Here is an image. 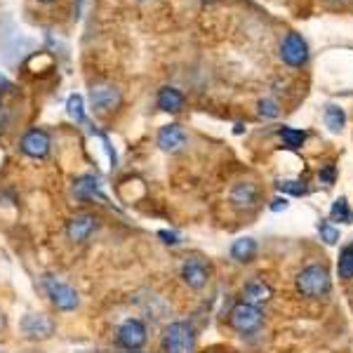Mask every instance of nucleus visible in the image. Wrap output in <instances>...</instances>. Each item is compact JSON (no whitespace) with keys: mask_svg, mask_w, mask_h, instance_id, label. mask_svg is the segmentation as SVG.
<instances>
[{"mask_svg":"<svg viewBox=\"0 0 353 353\" xmlns=\"http://www.w3.org/2000/svg\"><path fill=\"white\" fill-rule=\"evenodd\" d=\"M297 290L304 297H311V299L325 297L330 290H332V278H330L327 266L311 264V266H306V269H301L297 273Z\"/></svg>","mask_w":353,"mask_h":353,"instance_id":"nucleus-1","label":"nucleus"},{"mask_svg":"<svg viewBox=\"0 0 353 353\" xmlns=\"http://www.w3.org/2000/svg\"><path fill=\"white\" fill-rule=\"evenodd\" d=\"M43 288L57 311H76L78 304H81L76 288L68 285L66 281H61L59 276H52V273L43 276Z\"/></svg>","mask_w":353,"mask_h":353,"instance_id":"nucleus-2","label":"nucleus"},{"mask_svg":"<svg viewBox=\"0 0 353 353\" xmlns=\"http://www.w3.org/2000/svg\"><path fill=\"white\" fill-rule=\"evenodd\" d=\"M163 346L165 353H193V346H196L193 327L184 321H176L172 325H168L163 334Z\"/></svg>","mask_w":353,"mask_h":353,"instance_id":"nucleus-3","label":"nucleus"},{"mask_svg":"<svg viewBox=\"0 0 353 353\" xmlns=\"http://www.w3.org/2000/svg\"><path fill=\"white\" fill-rule=\"evenodd\" d=\"M264 325V313L259 306H250V304H236L231 311V327L241 334H252Z\"/></svg>","mask_w":353,"mask_h":353,"instance_id":"nucleus-4","label":"nucleus"},{"mask_svg":"<svg viewBox=\"0 0 353 353\" xmlns=\"http://www.w3.org/2000/svg\"><path fill=\"white\" fill-rule=\"evenodd\" d=\"M90 104L97 113H113L123 104V92L111 83H97L90 90Z\"/></svg>","mask_w":353,"mask_h":353,"instance_id":"nucleus-5","label":"nucleus"},{"mask_svg":"<svg viewBox=\"0 0 353 353\" xmlns=\"http://www.w3.org/2000/svg\"><path fill=\"white\" fill-rule=\"evenodd\" d=\"M281 59L285 61L288 66L292 68H301L309 61V45H306L304 36L297 31H290L281 43Z\"/></svg>","mask_w":353,"mask_h":353,"instance_id":"nucleus-6","label":"nucleus"},{"mask_svg":"<svg viewBox=\"0 0 353 353\" xmlns=\"http://www.w3.org/2000/svg\"><path fill=\"white\" fill-rule=\"evenodd\" d=\"M97 231H99V217L94 212H78L66 224V236L71 243H88Z\"/></svg>","mask_w":353,"mask_h":353,"instance_id":"nucleus-7","label":"nucleus"},{"mask_svg":"<svg viewBox=\"0 0 353 353\" xmlns=\"http://www.w3.org/2000/svg\"><path fill=\"white\" fill-rule=\"evenodd\" d=\"M179 276H181V281H184V285H189L191 290H203L210 281V264L203 257L193 254V257L184 259Z\"/></svg>","mask_w":353,"mask_h":353,"instance_id":"nucleus-8","label":"nucleus"},{"mask_svg":"<svg viewBox=\"0 0 353 353\" xmlns=\"http://www.w3.org/2000/svg\"><path fill=\"white\" fill-rule=\"evenodd\" d=\"M50 146H52V141H50V134L45 132L41 128H31L26 130L24 137L19 139V151L24 153V156L33 158V161H41L50 153Z\"/></svg>","mask_w":353,"mask_h":353,"instance_id":"nucleus-9","label":"nucleus"},{"mask_svg":"<svg viewBox=\"0 0 353 353\" xmlns=\"http://www.w3.org/2000/svg\"><path fill=\"white\" fill-rule=\"evenodd\" d=\"M149 339V332H146V325L139 321V318H128L121 327H118V344L128 351H137L146 344Z\"/></svg>","mask_w":353,"mask_h":353,"instance_id":"nucleus-10","label":"nucleus"},{"mask_svg":"<svg viewBox=\"0 0 353 353\" xmlns=\"http://www.w3.org/2000/svg\"><path fill=\"white\" fill-rule=\"evenodd\" d=\"M21 332L28 339H50L54 332V323L45 313H26L21 318Z\"/></svg>","mask_w":353,"mask_h":353,"instance_id":"nucleus-11","label":"nucleus"},{"mask_svg":"<svg viewBox=\"0 0 353 353\" xmlns=\"http://www.w3.org/2000/svg\"><path fill=\"white\" fill-rule=\"evenodd\" d=\"M259 186L254 181H238L231 189V203L238 210H252L259 203Z\"/></svg>","mask_w":353,"mask_h":353,"instance_id":"nucleus-12","label":"nucleus"},{"mask_svg":"<svg viewBox=\"0 0 353 353\" xmlns=\"http://www.w3.org/2000/svg\"><path fill=\"white\" fill-rule=\"evenodd\" d=\"M73 196H76L81 203H92V201L106 203V196L101 193L99 181H97L92 174H83L73 181Z\"/></svg>","mask_w":353,"mask_h":353,"instance_id":"nucleus-13","label":"nucleus"},{"mask_svg":"<svg viewBox=\"0 0 353 353\" xmlns=\"http://www.w3.org/2000/svg\"><path fill=\"white\" fill-rule=\"evenodd\" d=\"M243 304H250V306H264L269 304L271 297H273V290L269 283H264L261 278H252L250 283H245L243 292Z\"/></svg>","mask_w":353,"mask_h":353,"instance_id":"nucleus-14","label":"nucleus"},{"mask_svg":"<svg viewBox=\"0 0 353 353\" xmlns=\"http://www.w3.org/2000/svg\"><path fill=\"white\" fill-rule=\"evenodd\" d=\"M184 144H186V132L181 130V125L176 123L163 125L161 132H158V146L165 153H176Z\"/></svg>","mask_w":353,"mask_h":353,"instance_id":"nucleus-15","label":"nucleus"},{"mask_svg":"<svg viewBox=\"0 0 353 353\" xmlns=\"http://www.w3.org/2000/svg\"><path fill=\"white\" fill-rule=\"evenodd\" d=\"M158 109L165 113H179L186 104V97L179 92L176 88H161L158 90Z\"/></svg>","mask_w":353,"mask_h":353,"instance_id":"nucleus-16","label":"nucleus"},{"mask_svg":"<svg viewBox=\"0 0 353 353\" xmlns=\"http://www.w3.org/2000/svg\"><path fill=\"white\" fill-rule=\"evenodd\" d=\"M231 257L236 259L238 264H250V261L257 257V241H254V238H238V241L231 245Z\"/></svg>","mask_w":353,"mask_h":353,"instance_id":"nucleus-17","label":"nucleus"},{"mask_svg":"<svg viewBox=\"0 0 353 353\" xmlns=\"http://www.w3.org/2000/svg\"><path fill=\"white\" fill-rule=\"evenodd\" d=\"M325 125L332 132H339V130H344V125H346V113L341 106L337 104H327L325 106Z\"/></svg>","mask_w":353,"mask_h":353,"instance_id":"nucleus-18","label":"nucleus"},{"mask_svg":"<svg viewBox=\"0 0 353 353\" xmlns=\"http://www.w3.org/2000/svg\"><path fill=\"white\" fill-rule=\"evenodd\" d=\"M330 214H332L334 221H341V224H351V221H353V212L349 210V201H346L344 196L334 201L332 210H330Z\"/></svg>","mask_w":353,"mask_h":353,"instance_id":"nucleus-19","label":"nucleus"},{"mask_svg":"<svg viewBox=\"0 0 353 353\" xmlns=\"http://www.w3.org/2000/svg\"><path fill=\"white\" fill-rule=\"evenodd\" d=\"M281 139H283V144H285L288 149L294 151L306 141V132H304V130H294V128H283L281 130Z\"/></svg>","mask_w":353,"mask_h":353,"instance_id":"nucleus-20","label":"nucleus"},{"mask_svg":"<svg viewBox=\"0 0 353 353\" xmlns=\"http://www.w3.org/2000/svg\"><path fill=\"white\" fill-rule=\"evenodd\" d=\"M66 111L68 116L76 123H85V106H83V97L81 94H71L66 101Z\"/></svg>","mask_w":353,"mask_h":353,"instance_id":"nucleus-21","label":"nucleus"},{"mask_svg":"<svg viewBox=\"0 0 353 353\" xmlns=\"http://www.w3.org/2000/svg\"><path fill=\"white\" fill-rule=\"evenodd\" d=\"M339 278H344V281H351L353 278V250L351 248H344L339 254Z\"/></svg>","mask_w":353,"mask_h":353,"instance_id":"nucleus-22","label":"nucleus"},{"mask_svg":"<svg viewBox=\"0 0 353 353\" xmlns=\"http://www.w3.org/2000/svg\"><path fill=\"white\" fill-rule=\"evenodd\" d=\"M318 233H321V241L327 245H337L339 243V229L330 221H318Z\"/></svg>","mask_w":353,"mask_h":353,"instance_id":"nucleus-23","label":"nucleus"},{"mask_svg":"<svg viewBox=\"0 0 353 353\" xmlns=\"http://www.w3.org/2000/svg\"><path fill=\"white\" fill-rule=\"evenodd\" d=\"M278 113H281V106H278L276 99H261L259 101V116H264V118H278Z\"/></svg>","mask_w":353,"mask_h":353,"instance_id":"nucleus-24","label":"nucleus"},{"mask_svg":"<svg viewBox=\"0 0 353 353\" xmlns=\"http://www.w3.org/2000/svg\"><path fill=\"white\" fill-rule=\"evenodd\" d=\"M278 189L281 191H285V193H292V196H304L306 189H304V184L301 181H278Z\"/></svg>","mask_w":353,"mask_h":353,"instance_id":"nucleus-25","label":"nucleus"},{"mask_svg":"<svg viewBox=\"0 0 353 353\" xmlns=\"http://www.w3.org/2000/svg\"><path fill=\"white\" fill-rule=\"evenodd\" d=\"M158 238H163L165 245H179V236L172 231H158Z\"/></svg>","mask_w":353,"mask_h":353,"instance_id":"nucleus-26","label":"nucleus"},{"mask_svg":"<svg viewBox=\"0 0 353 353\" xmlns=\"http://www.w3.org/2000/svg\"><path fill=\"white\" fill-rule=\"evenodd\" d=\"M288 208H290L288 198H273V203H271L273 212H283V210H288Z\"/></svg>","mask_w":353,"mask_h":353,"instance_id":"nucleus-27","label":"nucleus"},{"mask_svg":"<svg viewBox=\"0 0 353 353\" xmlns=\"http://www.w3.org/2000/svg\"><path fill=\"white\" fill-rule=\"evenodd\" d=\"M318 176H321L323 181H327V184H332V181H334V168H325Z\"/></svg>","mask_w":353,"mask_h":353,"instance_id":"nucleus-28","label":"nucleus"},{"mask_svg":"<svg viewBox=\"0 0 353 353\" xmlns=\"http://www.w3.org/2000/svg\"><path fill=\"white\" fill-rule=\"evenodd\" d=\"M323 3H325L327 8H346V5H351L353 0H323Z\"/></svg>","mask_w":353,"mask_h":353,"instance_id":"nucleus-29","label":"nucleus"},{"mask_svg":"<svg viewBox=\"0 0 353 353\" xmlns=\"http://www.w3.org/2000/svg\"><path fill=\"white\" fill-rule=\"evenodd\" d=\"M0 90H12V83H10L5 76H0Z\"/></svg>","mask_w":353,"mask_h":353,"instance_id":"nucleus-30","label":"nucleus"},{"mask_svg":"<svg viewBox=\"0 0 353 353\" xmlns=\"http://www.w3.org/2000/svg\"><path fill=\"white\" fill-rule=\"evenodd\" d=\"M5 325V318H3V313H0V327H3Z\"/></svg>","mask_w":353,"mask_h":353,"instance_id":"nucleus-31","label":"nucleus"},{"mask_svg":"<svg viewBox=\"0 0 353 353\" xmlns=\"http://www.w3.org/2000/svg\"><path fill=\"white\" fill-rule=\"evenodd\" d=\"M38 3H54V0H38Z\"/></svg>","mask_w":353,"mask_h":353,"instance_id":"nucleus-32","label":"nucleus"},{"mask_svg":"<svg viewBox=\"0 0 353 353\" xmlns=\"http://www.w3.org/2000/svg\"><path fill=\"white\" fill-rule=\"evenodd\" d=\"M0 109H3V99H0Z\"/></svg>","mask_w":353,"mask_h":353,"instance_id":"nucleus-33","label":"nucleus"},{"mask_svg":"<svg viewBox=\"0 0 353 353\" xmlns=\"http://www.w3.org/2000/svg\"><path fill=\"white\" fill-rule=\"evenodd\" d=\"M351 250H353V245H351Z\"/></svg>","mask_w":353,"mask_h":353,"instance_id":"nucleus-34","label":"nucleus"}]
</instances>
